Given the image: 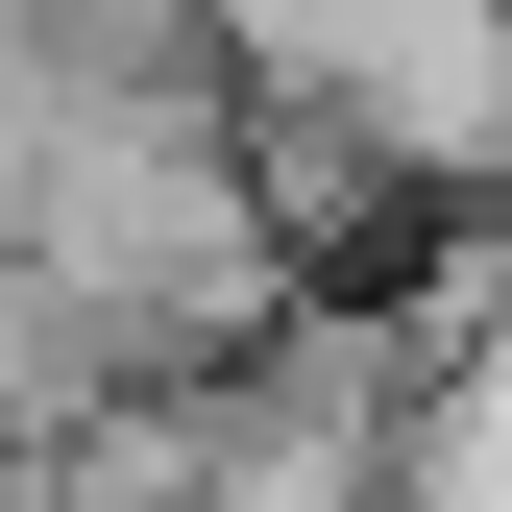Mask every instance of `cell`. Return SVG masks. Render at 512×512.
Returning a JSON list of instances; mask_svg holds the SVG:
<instances>
[{"instance_id":"6da1fadb","label":"cell","mask_w":512,"mask_h":512,"mask_svg":"<svg viewBox=\"0 0 512 512\" xmlns=\"http://www.w3.org/2000/svg\"><path fill=\"white\" fill-rule=\"evenodd\" d=\"M0 512H25V439H0Z\"/></svg>"}]
</instances>
